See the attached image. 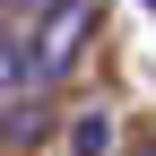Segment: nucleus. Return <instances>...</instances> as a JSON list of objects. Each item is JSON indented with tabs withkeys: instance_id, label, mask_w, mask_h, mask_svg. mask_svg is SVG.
Returning <instances> with one entry per match:
<instances>
[{
	"instance_id": "obj_3",
	"label": "nucleus",
	"mask_w": 156,
	"mask_h": 156,
	"mask_svg": "<svg viewBox=\"0 0 156 156\" xmlns=\"http://www.w3.org/2000/svg\"><path fill=\"white\" fill-rule=\"evenodd\" d=\"M113 130H122L113 113H78V122H69V156H122Z\"/></svg>"
},
{
	"instance_id": "obj_1",
	"label": "nucleus",
	"mask_w": 156,
	"mask_h": 156,
	"mask_svg": "<svg viewBox=\"0 0 156 156\" xmlns=\"http://www.w3.org/2000/svg\"><path fill=\"white\" fill-rule=\"evenodd\" d=\"M95 44V0H61L26 26V61H35V87H61L78 69V52Z\"/></svg>"
},
{
	"instance_id": "obj_5",
	"label": "nucleus",
	"mask_w": 156,
	"mask_h": 156,
	"mask_svg": "<svg viewBox=\"0 0 156 156\" xmlns=\"http://www.w3.org/2000/svg\"><path fill=\"white\" fill-rule=\"evenodd\" d=\"M0 9H17V0H0Z\"/></svg>"
},
{
	"instance_id": "obj_4",
	"label": "nucleus",
	"mask_w": 156,
	"mask_h": 156,
	"mask_svg": "<svg viewBox=\"0 0 156 156\" xmlns=\"http://www.w3.org/2000/svg\"><path fill=\"white\" fill-rule=\"evenodd\" d=\"M130 156H156V147H130Z\"/></svg>"
},
{
	"instance_id": "obj_2",
	"label": "nucleus",
	"mask_w": 156,
	"mask_h": 156,
	"mask_svg": "<svg viewBox=\"0 0 156 156\" xmlns=\"http://www.w3.org/2000/svg\"><path fill=\"white\" fill-rule=\"evenodd\" d=\"M35 61H26V35L17 26H0V113H17V104H35Z\"/></svg>"
}]
</instances>
